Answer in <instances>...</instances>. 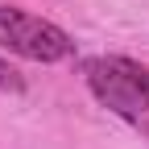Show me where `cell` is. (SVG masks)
I'll return each mask as SVG.
<instances>
[{"instance_id":"2","label":"cell","mask_w":149,"mask_h":149,"mask_svg":"<svg viewBox=\"0 0 149 149\" xmlns=\"http://www.w3.org/2000/svg\"><path fill=\"white\" fill-rule=\"evenodd\" d=\"M0 46L29 62H62L74 54V42L66 29H58L54 21H42V17H29L21 8H8V4H0Z\"/></svg>"},{"instance_id":"3","label":"cell","mask_w":149,"mask_h":149,"mask_svg":"<svg viewBox=\"0 0 149 149\" xmlns=\"http://www.w3.org/2000/svg\"><path fill=\"white\" fill-rule=\"evenodd\" d=\"M0 91H25V79H21L4 58H0Z\"/></svg>"},{"instance_id":"1","label":"cell","mask_w":149,"mask_h":149,"mask_svg":"<svg viewBox=\"0 0 149 149\" xmlns=\"http://www.w3.org/2000/svg\"><path fill=\"white\" fill-rule=\"evenodd\" d=\"M87 87L104 108L120 112V116H141L149 112V66L108 54V58L87 62Z\"/></svg>"}]
</instances>
